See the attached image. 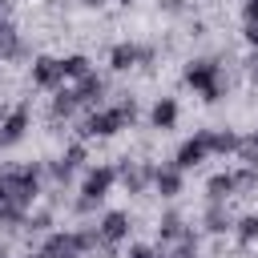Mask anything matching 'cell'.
Here are the masks:
<instances>
[{"instance_id": "obj_1", "label": "cell", "mask_w": 258, "mask_h": 258, "mask_svg": "<svg viewBox=\"0 0 258 258\" xmlns=\"http://www.w3.org/2000/svg\"><path fill=\"white\" fill-rule=\"evenodd\" d=\"M141 117L137 101L129 93H121L113 105H101V109H89L81 121H77V141H105V137H117L125 129H133Z\"/></svg>"}, {"instance_id": "obj_2", "label": "cell", "mask_w": 258, "mask_h": 258, "mask_svg": "<svg viewBox=\"0 0 258 258\" xmlns=\"http://www.w3.org/2000/svg\"><path fill=\"white\" fill-rule=\"evenodd\" d=\"M181 81H185L206 105H218V101H226V93H230V73L222 69L218 56H189L185 69H181Z\"/></svg>"}, {"instance_id": "obj_3", "label": "cell", "mask_w": 258, "mask_h": 258, "mask_svg": "<svg viewBox=\"0 0 258 258\" xmlns=\"http://www.w3.org/2000/svg\"><path fill=\"white\" fill-rule=\"evenodd\" d=\"M89 165V141H69L64 149H60V157H52V161H44V177H52V185H69L81 169Z\"/></svg>"}, {"instance_id": "obj_4", "label": "cell", "mask_w": 258, "mask_h": 258, "mask_svg": "<svg viewBox=\"0 0 258 258\" xmlns=\"http://www.w3.org/2000/svg\"><path fill=\"white\" fill-rule=\"evenodd\" d=\"M153 169H157V161H149V157H117V181L125 185L129 198H141L153 189Z\"/></svg>"}, {"instance_id": "obj_5", "label": "cell", "mask_w": 258, "mask_h": 258, "mask_svg": "<svg viewBox=\"0 0 258 258\" xmlns=\"http://www.w3.org/2000/svg\"><path fill=\"white\" fill-rule=\"evenodd\" d=\"M36 246H40V254H44V258H89V254H85V246H81L77 226H73V230H48Z\"/></svg>"}, {"instance_id": "obj_6", "label": "cell", "mask_w": 258, "mask_h": 258, "mask_svg": "<svg viewBox=\"0 0 258 258\" xmlns=\"http://www.w3.org/2000/svg\"><path fill=\"white\" fill-rule=\"evenodd\" d=\"M28 129H32V105H28V101H20V105H12V109H8V117L0 121V149L20 145V141L28 137Z\"/></svg>"}, {"instance_id": "obj_7", "label": "cell", "mask_w": 258, "mask_h": 258, "mask_svg": "<svg viewBox=\"0 0 258 258\" xmlns=\"http://www.w3.org/2000/svg\"><path fill=\"white\" fill-rule=\"evenodd\" d=\"M113 185H117V165L101 161V165H89V169H85V181H81L77 194H85V198H93V202H105Z\"/></svg>"}, {"instance_id": "obj_8", "label": "cell", "mask_w": 258, "mask_h": 258, "mask_svg": "<svg viewBox=\"0 0 258 258\" xmlns=\"http://www.w3.org/2000/svg\"><path fill=\"white\" fill-rule=\"evenodd\" d=\"M28 81H32V89H60L64 85V77H60V56H48V52H36L32 56V64H28Z\"/></svg>"}, {"instance_id": "obj_9", "label": "cell", "mask_w": 258, "mask_h": 258, "mask_svg": "<svg viewBox=\"0 0 258 258\" xmlns=\"http://www.w3.org/2000/svg\"><path fill=\"white\" fill-rule=\"evenodd\" d=\"M73 93H77V105L89 113V109H101L105 105V93H109V81L93 69V73H85L81 81H73Z\"/></svg>"}, {"instance_id": "obj_10", "label": "cell", "mask_w": 258, "mask_h": 258, "mask_svg": "<svg viewBox=\"0 0 258 258\" xmlns=\"http://www.w3.org/2000/svg\"><path fill=\"white\" fill-rule=\"evenodd\" d=\"M153 194L161 202H173L177 194H185V169H177L173 161H157V169H153Z\"/></svg>"}, {"instance_id": "obj_11", "label": "cell", "mask_w": 258, "mask_h": 258, "mask_svg": "<svg viewBox=\"0 0 258 258\" xmlns=\"http://www.w3.org/2000/svg\"><path fill=\"white\" fill-rule=\"evenodd\" d=\"M97 234H101V242H113V246L129 242V234H133L129 210H105V214L97 218Z\"/></svg>"}, {"instance_id": "obj_12", "label": "cell", "mask_w": 258, "mask_h": 258, "mask_svg": "<svg viewBox=\"0 0 258 258\" xmlns=\"http://www.w3.org/2000/svg\"><path fill=\"white\" fill-rule=\"evenodd\" d=\"M230 230H234V214L226 210V202H206V210H202V234L222 238Z\"/></svg>"}, {"instance_id": "obj_13", "label": "cell", "mask_w": 258, "mask_h": 258, "mask_svg": "<svg viewBox=\"0 0 258 258\" xmlns=\"http://www.w3.org/2000/svg\"><path fill=\"white\" fill-rule=\"evenodd\" d=\"M77 113H81V105H77V93H73V85H60V89H52V101H48V121H60V125H69Z\"/></svg>"}, {"instance_id": "obj_14", "label": "cell", "mask_w": 258, "mask_h": 258, "mask_svg": "<svg viewBox=\"0 0 258 258\" xmlns=\"http://www.w3.org/2000/svg\"><path fill=\"white\" fill-rule=\"evenodd\" d=\"M177 117H181L177 97H157V101L149 105V129H157V133H169V129L177 125Z\"/></svg>"}, {"instance_id": "obj_15", "label": "cell", "mask_w": 258, "mask_h": 258, "mask_svg": "<svg viewBox=\"0 0 258 258\" xmlns=\"http://www.w3.org/2000/svg\"><path fill=\"white\" fill-rule=\"evenodd\" d=\"M206 157H210V149H206V141H202V133L194 129V137H185V141L177 145V153H173V165L189 173V169H198V165H202Z\"/></svg>"}, {"instance_id": "obj_16", "label": "cell", "mask_w": 258, "mask_h": 258, "mask_svg": "<svg viewBox=\"0 0 258 258\" xmlns=\"http://www.w3.org/2000/svg\"><path fill=\"white\" fill-rule=\"evenodd\" d=\"M202 133V141H206V149H210V157H234V149H238V129H198Z\"/></svg>"}, {"instance_id": "obj_17", "label": "cell", "mask_w": 258, "mask_h": 258, "mask_svg": "<svg viewBox=\"0 0 258 258\" xmlns=\"http://www.w3.org/2000/svg\"><path fill=\"white\" fill-rule=\"evenodd\" d=\"M48 230H56V210H52V206H32V210L24 214L20 234H28V242H32V238H44Z\"/></svg>"}, {"instance_id": "obj_18", "label": "cell", "mask_w": 258, "mask_h": 258, "mask_svg": "<svg viewBox=\"0 0 258 258\" xmlns=\"http://www.w3.org/2000/svg\"><path fill=\"white\" fill-rule=\"evenodd\" d=\"M185 226H189V222H185V214H181V210H161V218H157V242H153V246H157V250H165L169 242H177V238H181V230H185Z\"/></svg>"}, {"instance_id": "obj_19", "label": "cell", "mask_w": 258, "mask_h": 258, "mask_svg": "<svg viewBox=\"0 0 258 258\" xmlns=\"http://www.w3.org/2000/svg\"><path fill=\"white\" fill-rule=\"evenodd\" d=\"M198 250H202V230L185 226V230H181V238H177V242H169L161 254H165V258H198Z\"/></svg>"}, {"instance_id": "obj_20", "label": "cell", "mask_w": 258, "mask_h": 258, "mask_svg": "<svg viewBox=\"0 0 258 258\" xmlns=\"http://www.w3.org/2000/svg\"><path fill=\"white\" fill-rule=\"evenodd\" d=\"M109 69H113V73L137 69V40H117V44L109 48Z\"/></svg>"}, {"instance_id": "obj_21", "label": "cell", "mask_w": 258, "mask_h": 258, "mask_svg": "<svg viewBox=\"0 0 258 258\" xmlns=\"http://www.w3.org/2000/svg\"><path fill=\"white\" fill-rule=\"evenodd\" d=\"M230 198H238V194H234V173H230V169L210 173V177H206V202H230Z\"/></svg>"}, {"instance_id": "obj_22", "label": "cell", "mask_w": 258, "mask_h": 258, "mask_svg": "<svg viewBox=\"0 0 258 258\" xmlns=\"http://www.w3.org/2000/svg\"><path fill=\"white\" fill-rule=\"evenodd\" d=\"M234 242L242 246V250H250V246H258V214H238L234 218Z\"/></svg>"}, {"instance_id": "obj_23", "label": "cell", "mask_w": 258, "mask_h": 258, "mask_svg": "<svg viewBox=\"0 0 258 258\" xmlns=\"http://www.w3.org/2000/svg\"><path fill=\"white\" fill-rule=\"evenodd\" d=\"M85 73H93V60H89L85 52H69V56H60V77H64V85H69V81H81Z\"/></svg>"}, {"instance_id": "obj_24", "label": "cell", "mask_w": 258, "mask_h": 258, "mask_svg": "<svg viewBox=\"0 0 258 258\" xmlns=\"http://www.w3.org/2000/svg\"><path fill=\"white\" fill-rule=\"evenodd\" d=\"M230 173H234V194H238V198L258 194V165H234Z\"/></svg>"}, {"instance_id": "obj_25", "label": "cell", "mask_w": 258, "mask_h": 258, "mask_svg": "<svg viewBox=\"0 0 258 258\" xmlns=\"http://www.w3.org/2000/svg\"><path fill=\"white\" fill-rule=\"evenodd\" d=\"M234 157H238V165H258V133H242Z\"/></svg>"}, {"instance_id": "obj_26", "label": "cell", "mask_w": 258, "mask_h": 258, "mask_svg": "<svg viewBox=\"0 0 258 258\" xmlns=\"http://www.w3.org/2000/svg\"><path fill=\"white\" fill-rule=\"evenodd\" d=\"M157 56H161V48H157V44H149V40H137V69L153 73V69H157Z\"/></svg>"}, {"instance_id": "obj_27", "label": "cell", "mask_w": 258, "mask_h": 258, "mask_svg": "<svg viewBox=\"0 0 258 258\" xmlns=\"http://www.w3.org/2000/svg\"><path fill=\"white\" fill-rule=\"evenodd\" d=\"M69 210H73L77 218H89V214H97V210H101V202H93V198H85V194H77V198L69 202Z\"/></svg>"}, {"instance_id": "obj_28", "label": "cell", "mask_w": 258, "mask_h": 258, "mask_svg": "<svg viewBox=\"0 0 258 258\" xmlns=\"http://www.w3.org/2000/svg\"><path fill=\"white\" fill-rule=\"evenodd\" d=\"M121 258H165V254H161L153 242H133V246L121 254Z\"/></svg>"}, {"instance_id": "obj_29", "label": "cell", "mask_w": 258, "mask_h": 258, "mask_svg": "<svg viewBox=\"0 0 258 258\" xmlns=\"http://www.w3.org/2000/svg\"><path fill=\"white\" fill-rule=\"evenodd\" d=\"M161 16H185L189 12V0H153Z\"/></svg>"}, {"instance_id": "obj_30", "label": "cell", "mask_w": 258, "mask_h": 258, "mask_svg": "<svg viewBox=\"0 0 258 258\" xmlns=\"http://www.w3.org/2000/svg\"><path fill=\"white\" fill-rule=\"evenodd\" d=\"M242 44L258 48V20H242Z\"/></svg>"}, {"instance_id": "obj_31", "label": "cell", "mask_w": 258, "mask_h": 258, "mask_svg": "<svg viewBox=\"0 0 258 258\" xmlns=\"http://www.w3.org/2000/svg\"><path fill=\"white\" fill-rule=\"evenodd\" d=\"M242 64H246V77H250V85H254V89H258V48H250V52H246V60H242Z\"/></svg>"}, {"instance_id": "obj_32", "label": "cell", "mask_w": 258, "mask_h": 258, "mask_svg": "<svg viewBox=\"0 0 258 258\" xmlns=\"http://www.w3.org/2000/svg\"><path fill=\"white\" fill-rule=\"evenodd\" d=\"M242 20H258V0H242Z\"/></svg>"}, {"instance_id": "obj_33", "label": "cell", "mask_w": 258, "mask_h": 258, "mask_svg": "<svg viewBox=\"0 0 258 258\" xmlns=\"http://www.w3.org/2000/svg\"><path fill=\"white\" fill-rule=\"evenodd\" d=\"M189 36H206V20H194L189 24Z\"/></svg>"}, {"instance_id": "obj_34", "label": "cell", "mask_w": 258, "mask_h": 258, "mask_svg": "<svg viewBox=\"0 0 258 258\" xmlns=\"http://www.w3.org/2000/svg\"><path fill=\"white\" fill-rule=\"evenodd\" d=\"M77 4H81V8H105L109 0H77Z\"/></svg>"}, {"instance_id": "obj_35", "label": "cell", "mask_w": 258, "mask_h": 258, "mask_svg": "<svg viewBox=\"0 0 258 258\" xmlns=\"http://www.w3.org/2000/svg\"><path fill=\"white\" fill-rule=\"evenodd\" d=\"M20 258H44V254H40V246H28V250H24Z\"/></svg>"}, {"instance_id": "obj_36", "label": "cell", "mask_w": 258, "mask_h": 258, "mask_svg": "<svg viewBox=\"0 0 258 258\" xmlns=\"http://www.w3.org/2000/svg\"><path fill=\"white\" fill-rule=\"evenodd\" d=\"M0 258H12V250H8V242L0 238Z\"/></svg>"}, {"instance_id": "obj_37", "label": "cell", "mask_w": 258, "mask_h": 258, "mask_svg": "<svg viewBox=\"0 0 258 258\" xmlns=\"http://www.w3.org/2000/svg\"><path fill=\"white\" fill-rule=\"evenodd\" d=\"M8 109H12V105H8V101H0V121L8 117Z\"/></svg>"}, {"instance_id": "obj_38", "label": "cell", "mask_w": 258, "mask_h": 258, "mask_svg": "<svg viewBox=\"0 0 258 258\" xmlns=\"http://www.w3.org/2000/svg\"><path fill=\"white\" fill-rule=\"evenodd\" d=\"M113 4H121V8H129V4H133V0H113Z\"/></svg>"}, {"instance_id": "obj_39", "label": "cell", "mask_w": 258, "mask_h": 258, "mask_svg": "<svg viewBox=\"0 0 258 258\" xmlns=\"http://www.w3.org/2000/svg\"><path fill=\"white\" fill-rule=\"evenodd\" d=\"M254 133H258V125H254Z\"/></svg>"}, {"instance_id": "obj_40", "label": "cell", "mask_w": 258, "mask_h": 258, "mask_svg": "<svg viewBox=\"0 0 258 258\" xmlns=\"http://www.w3.org/2000/svg\"><path fill=\"white\" fill-rule=\"evenodd\" d=\"M0 16H4V12H0Z\"/></svg>"}]
</instances>
